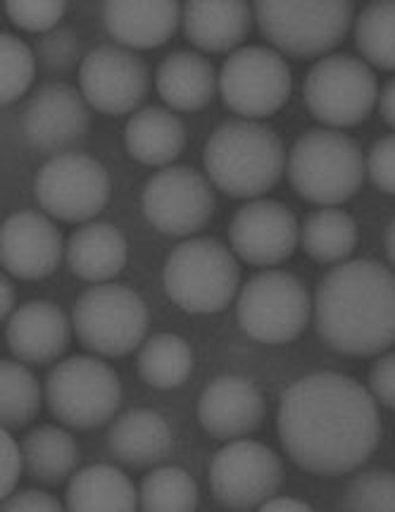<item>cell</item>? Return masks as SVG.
Here are the masks:
<instances>
[{"label": "cell", "instance_id": "cell-38", "mask_svg": "<svg viewBox=\"0 0 395 512\" xmlns=\"http://www.w3.org/2000/svg\"><path fill=\"white\" fill-rule=\"evenodd\" d=\"M365 165L376 189L395 196V134L381 136L372 143Z\"/></svg>", "mask_w": 395, "mask_h": 512}, {"label": "cell", "instance_id": "cell-30", "mask_svg": "<svg viewBox=\"0 0 395 512\" xmlns=\"http://www.w3.org/2000/svg\"><path fill=\"white\" fill-rule=\"evenodd\" d=\"M136 367L143 382L153 389H177L191 377L193 351L177 334H155L143 343Z\"/></svg>", "mask_w": 395, "mask_h": 512}, {"label": "cell", "instance_id": "cell-7", "mask_svg": "<svg viewBox=\"0 0 395 512\" xmlns=\"http://www.w3.org/2000/svg\"><path fill=\"white\" fill-rule=\"evenodd\" d=\"M46 401L60 424L91 432L115 417L122 403V384L103 360L74 355L48 372Z\"/></svg>", "mask_w": 395, "mask_h": 512}, {"label": "cell", "instance_id": "cell-11", "mask_svg": "<svg viewBox=\"0 0 395 512\" xmlns=\"http://www.w3.org/2000/svg\"><path fill=\"white\" fill-rule=\"evenodd\" d=\"M291 89V70L274 48H238L219 72L222 101L243 120H265L277 115L291 98Z\"/></svg>", "mask_w": 395, "mask_h": 512}, {"label": "cell", "instance_id": "cell-29", "mask_svg": "<svg viewBox=\"0 0 395 512\" xmlns=\"http://www.w3.org/2000/svg\"><path fill=\"white\" fill-rule=\"evenodd\" d=\"M303 251L322 265H341L357 246V224L348 212L322 208L310 212L300 229Z\"/></svg>", "mask_w": 395, "mask_h": 512}, {"label": "cell", "instance_id": "cell-10", "mask_svg": "<svg viewBox=\"0 0 395 512\" xmlns=\"http://www.w3.org/2000/svg\"><path fill=\"white\" fill-rule=\"evenodd\" d=\"M379 86L372 67L353 55H326L307 72L305 105L331 129L357 127L372 115Z\"/></svg>", "mask_w": 395, "mask_h": 512}, {"label": "cell", "instance_id": "cell-39", "mask_svg": "<svg viewBox=\"0 0 395 512\" xmlns=\"http://www.w3.org/2000/svg\"><path fill=\"white\" fill-rule=\"evenodd\" d=\"M369 393L386 408L395 410V353L374 360L369 370Z\"/></svg>", "mask_w": 395, "mask_h": 512}, {"label": "cell", "instance_id": "cell-36", "mask_svg": "<svg viewBox=\"0 0 395 512\" xmlns=\"http://www.w3.org/2000/svg\"><path fill=\"white\" fill-rule=\"evenodd\" d=\"M67 5L60 0H8L5 12L10 22L29 34H48L60 27Z\"/></svg>", "mask_w": 395, "mask_h": 512}, {"label": "cell", "instance_id": "cell-8", "mask_svg": "<svg viewBox=\"0 0 395 512\" xmlns=\"http://www.w3.org/2000/svg\"><path fill=\"white\" fill-rule=\"evenodd\" d=\"M72 324L86 351L103 358H124L146 339L150 312L129 286L98 284L74 303Z\"/></svg>", "mask_w": 395, "mask_h": 512}, {"label": "cell", "instance_id": "cell-40", "mask_svg": "<svg viewBox=\"0 0 395 512\" xmlns=\"http://www.w3.org/2000/svg\"><path fill=\"white\" fill-rule=\"evenodd\" d=\"M0 458H3V486H0V498H8L12 491L20 484V477L24 472V455H22V443L12 439L10 429H3L0 436Z\"/></svg>", "mask_w": 395, "mask_h": 512}, {"label": "cell", "instance_id": "cell-37", "mask_svg": "<svg viewBox=\"0 0 395 512\" xmlns=\"http://www.w3.org/2000/svg\"><path fill=\"white\" fill-rule=\"evenodd\" d=\"M36 60L46 72H70L79 62V39L72 27H55L36 43Z\"/></svg>", "mask_w": 395, "mask_h": 512}, {"label": "cell", "instance_id": "cell-32", "mask_svg": "<svg viewBox=\"0 0 395 512\" xmlns=\"http://www.w3.org/2000/svg\"><path fill=\"white\" fill-rule=\"evenodd\" d=\"M139 508L146 512H193L198 508V486L181 467H158L143 479Z\"/></svg>", "mask_w": 395, "mask_h": 512}, {"label": "cell", "instance_id": "cell-9", "mask_svg": "<svg viewBox=\"0 0 395 512\" xmlns=\"http://www.w3.org/2000/svg\"><path fill=\"white\" fill-rule=\"evenodd\" d=\"M312 315L310 293L296 274L265 270L250 277L236 301L238 327L267 346L296 341Z\"/></svg>", "mask_w": 395, "mask_h": 512}, {"label": "cell", "instance_id": "cell-43", "mask_svg": "<svg viewBox=\"0 0 395 512\" xmlns=\"http://www.w3.org/2000/svg\"><path fill=\"white\" fill-rule=\"evenodd\" d=\"M262 512H286V510H296V512H310L312 505H307L305 501H298V498H277L272 496L269 501L260 505Z\"/></svg>", "mask_w": 395, "mask_h": 512}, {"label": "cell", "instance_id": "cell-16", "mask_svg": "<svg viewBox=\"0 0 395 512\" xmlns=\"http://www.w3.org/2000/svg\"><path fill=\"white\" fill-rule=\"evenodd\" d=\"M89 103L67 84H43L29 96L20 115L22 139L39 155H62L86 136Z\"/></svg>", "mask_w": 395, "mask_h": 512}, {"label": "cell", "instance_id": "cell-31", "mask_svg": "<svg viewBox=\"0 0 395 512\" xmlns=\"http://www.w3.org/2000/svg\"><path fill=\"white\" fill-rule=\"evenodd\" d=\"M355 46L372 67L395 72V0H374L360 12Z\"/></svg>", "mask_w": 395, "mask_h": 512}, {"label": "cell", "instance_id": "cell-20", "mask_svg": "<svg viewBox=\"0 0 395 512\" xmlns=\"http://www.w3.org/2000/svg\"><path fill=\"white\" fill-rule=\"evenodd\" d=\"M5 341L10 353L27 365H48L62 358L72 341L70 317L55 303H24L5 322Z\"/></svg>", "mask_w": 395, "mask_h": 512}, {"label": "cell", "instance_id": "cell-2", "mask_svg": "<svg viewBox=\"0 0 395 512\" xmlns=\"http://www.w3.org/2000/svg\"><path fill=\"white\" fill-rule=\"evenodd\" d=\"M315 327L331 351L372 358L395 343V274L376 260H348L315 293Z\"/></svg>", "mask_w": 395, "mask_h": 512}, {"label": "cell", "instance_id": "cell-41", "mask_svg": "<svg viewBox=\"0 0 395 512\" xmlns=\"http://www.w3.org/2000/svg\"><path fill=\"white\" fill-rule=\"evenodd\" d=\"M3 512H60L62 505L55 496L41 491V489H24V491H12L8 498H3V505H0Z\"/></svg>", "mask_w": 395, "mask_h": 512}, {"label": "cell", "instance_id": "cell-28", "mask_svg": "<svg viewBox=\"0 0 395 512\" xmlns=\"http://www.w3.org/2000/svg\"><path fill=\"white\" fill-rule=\"evenodd\" d=\"M24 472L31 482L58 486L70 479L79 465L77 441L65 429L41 424L22 439Z\"/></svg>", "mask_w": 395, "mask_h": 512}, {"label": "cell", "instance_id": "cell-35", "mask_svg": "<svg viewBox=\"0 0 395 512\" xmlns=\"http://www.w3.org/2000/svg\"><path fill=\"white\" fill-rule=\"evenodd\" d=\"M0 55H3V105H12L20 101L34 81L36 55L15 34H3Z\"/></svg>", "mask_w": 395, "mask_h": 512}, {"label": "cell", "instance_id": "cell-1", "mask_svg": "<svg viewBox=\"0 0 395 512\" xmlns=\"http://www.w3.org/2000/svg\"><path fill=\"white\" fill-rule=\"evenodd\" d=\"M277 429L288 458L317 477L355 472L381 441L376 398L341 372L307 374L288 386Z\"/></svg>", "mask_w": 395, "mask_h": 512}, {"label": "cell", "instance_id": "cell-45", "mask_svg": "<svg viewBox=\"0 0 395 512\" xmlns=\"http://www.w3.org/2000/svg\"><path fill=\"white\" fill-rule=\"evenodd\" d=\"M386 255L391 260V265L395 267V220L388 224L386 229Z\"/></svg>", "mask_w": 395, "mask_h": 512}, {"label": "cell", "instance_id": "cell-5", "mask_svg": "<svg viewBox=\"0 0 395 512\" xmlns=\"http://www.w3.org/2000/svg\"><path fill=\"white\" fill-rule=\"evenodd\" d=\"M241 270L234 253L217 239H188L165 262L162 284L177 308L212 315L234 301Z\"/></svg>", "mask_w": 395, "mask_h": 512}, {"label": "cell", "instance_id": "cell-21", "mask_svg": "<svg viewBox=\"0 0 395 512\" xmlns=\"http://www.w3.org/2000/svg\"><path fill=\"white\" fill-rule=\"evenodd\" d=\"M103 20L119 46L150 51L177 34L181 8L174 0H110L103 5Z\"/></svg>", "mask_w": 395, "mask_h": 512}, {"label": "cell", "instance_id": "cell-25", "mask_svg": "<svg viewBox=\"0 0 395 512\" xmlns=\"http://www.w3.org/2000/svg\"><path fill=\"white\" fill-rule=\"evenodd\" d=\"M67 267L79 279L103 284L117 277L127 265V239L117 227L91 222L74 231L67 243Z\"/></svg>", "mask_w": 395, "mask_h": 512}, {"label": "cell", "instance_id": "cell-44", "mask_svg": "<svg viewBox=\"0 0 395 512\" xmlns=\"http://www.w3.org/2000/svg\"><path fill=\"white\" fill-rule=\"evenodd\" d=\"M0 286H3V308H0V312H3V320L8 322L10 315H12V303H15V291H12V284L8 277H3V282H0Z\"/></svg>", "mask_w": 395, "mask_h": 512}, {"label": "cell", "instance_id": "cell-19", "mask_svg": "<svg viewBox=\"0 0 395 512\" xmlns=\"http://www.w3.org/2000/svg\"><path fill=\"white\" fill-rule=\"evenodd\" d=\"M198 420L217 441L246 439L265 420V398L246 377L227 374L200 393Z\"/></svg>", "mask_w": 395, "mask_h": 512}, {"label": "cell", "instance_id": "cell-24", "mask_svg": "<svg viewBox=\"0 0 395 512\" xmlns=\"http://www.w3.org/2000/svg\"><path fill=\"white\" fill-rule=\"evenodd\" d=\"M217 86L215 67L193 51L169 53L155 72V89L172 110H203L215 98Z\"/></svg>", "mask_w": 395, "mask_h": 512}, {"label": "cell", "instance_id": "cell-18", "mask_svg": "<svg viewBox=\"0 0 395 512\" xmlns=\"http://www.w3.org/2000/svg\"><path fill=\"white\" fill-rule=\"evenodd\" d=\"M0 260L5 272L22 282L46 279L58 270L62 260L60 229L41 212H15L3 224Z\"/></svg>", "mask_w": 395, "mask_h": 512}, {"label": "cell", "instance_id": "cell-42", "mask_svg": "<svg viewBox=\"0 0 395 512\" xmlns=\"http://www.w3.org/2000/svg\"><path fill=\"white\" fill-rule=\"evenodd\" d=\"M379 112H381V117H384V122L388 124V127L395 129V77L391 81H386V86L381 89Z\"/></svg>", "mask_w": 395, "mask_h": 512}, {"label": "cell", "instance_id": "cell-23", "mask_svg": "<svg viewBox=\"0 0 395 512\" xmlns=\"http://www.w3.org/2000/svg\"><path fill=\"white\" fill-rule=\"evenodd\" d=\"M253 10L241 0H191L184 8V34L205 53L234 51L246 41Z\"/></svg>", "mask_w": 395, "mask_h": 512}, {"label": "cell", "instance_id": "cell-22", "mask_svg": "<svg viewBox=\"0 0 395 512\" xmlns=\"http://www.w3.org/2000/svg\"><path fill=\"white\" fill-rule=\"evenodd\" d=\"M174 436L167 420L150 408L124 412L108 432V451L112 458L131 470H146L172 453Z\"/></svg>", "mask_w": 395, "mask_h": 512}, {"label": "cell", "instance_id": "cell-14", "mask_svg": "<svg viewBox=\"0 0 395 512\" xmlns=\"http://www.w3.org/2000/svg\"><path fill=\"white\" fill-rule=\"evenodd\" d=\"M143 215L167 236H191L215 215V193L198 170L172 165L148 179L141 196Z\"/></svg>", "mask_w": 395, "mask_h": 512}, {"label": "cell", "instance_id": "cell-13", "mask_svg": "<svg viewBox=\"0 0 395 512\" xmlns=\"http://www.w3.org/2000/svg\"><path fill=\"white\" fill-rule=\"evenodd\" d=\"M284 484L281 458L265 443L236 439L212 458L210 491L227 510H255Z\"/></svg>", "mask_w": 395, "mask_h": 512}, {"label": "cell", "instance_id": "cell-12", "mask_svg": "<svg viewBox=\"0 0 395 512\" xmlns=\"http://www.w3.org/2000/svg\"><path fill=\"white\" fill-rule=\"evenodd\" d=\"M36 201L50 217L86 222L110 201L108 170L84 153H62L43 162L34 179Z\"/></svg>", "mask_w": 395, "mask_h": 512}, {"label": "cell", "instance_id": "cell-33", "mask_svg": "<svg viewBox=\"0 0 395 512\" xmlns=\"http://www.w3.org/2000/svg\"><path fill=\"white\" fill-rule=\"evenodd\" d=\"M3 377V417L5 429H22L39 415L41 410V389L36 377L22 362L3 360L0 365Z\"/></svg>", "mask_w": 395, "mask_h": 512}, {"label": "cell", "instance_id": "cell-26", "mask_svg": "<svg viewBox=\"0 0 395 512\" xmlns=\"http://www.w3.org/2000/svg\"><path fill=\"white\" fill-rule=\"evenodd\" d=\"M127 153L148 167H165L184 153L186 127L172 110L150 105L131 115L124 129Z\"/></svg>", "mask_w": 395, "mask_h": 512}, {"label": "cell", "instance_id": "cell-34", "mask_svg": "<svg viewBox=\"0 0 395 512\" xmlns=\"http://www.w3.org/2000/svg\"><path fill=\"white\" fill-rule=\"evenodd\" d=\"M338 508L348 512H395V474L386 470L357 474Z\"/></svg>", "mask_w": 395, "mask_h": 512}, {"label": "cell", "instance_id": "cell-17", "mask_svg": "<svg viewBox=\"0 0 395 512\" xmlns=\"http://www.w3.org/2000/svg\"><path fill=\"white\" fill-rule=\"evenodd\" d=\"M300 241L296 215L279 201H250L229 224L236 258L253 267H274L288 260Z\"/></svg>", "mask_w": 395, "mask_h": 512}, {"label": "cell", "instance_id": "cell-15", "mask_svg": "<svg viewBox=\"0 0 395 512\" xmlns=\"http://www.w3.org/2000/svg\"><path fill=\"white\" fill-rule=\"evenodd\" d=\"M79 86L84 101L103 115H129L146 101L150 70L129 48L98 46L81 60Z\"/></svg>", "mask_w": 395, "mask_h": 512}, {"label": "cell", "instance_id": "cell-3", "mask_svg": "<svg viewBox=\"0 0 395 512\" xmlns=\"http://www.w3.org/2000/svg\"><path fill=\"white\" fill-rule=\"evenodd\" d=\"M208 179L231 198H260L277 186L286 167L277 131L253 120H227L203 151Z\"/></svg>", "mask_w": 395, "mask_h": 512}, {"label": "cell", "instance_id": "cell-27", "mask_svg": "<svg viewBox=\"0 0 395 512\" xmlns=\"http://www.w3.org/2000/svg\"><path fill=\"white\" fill-rule=\"evenodd\" d=\"M65 508L72 512H134L139 498L131 479L112 465H91L70 479Z\"/></svg>", "mask_w": 395, "mask_h": 512}, {"label": "cell", "instance_id": "cell-6", "mask_svg": "<svg viewBox=\"0 0 395 512\" xmlns=\"http://www.w3.org/2000/svg\"><path fill=\"white\" fill-rule=\"evenodd\" d=\"M262 36L291 58H319L346 39L355 5L346 0H257L253 5Z\"/></svg>", "mask_w": 395, "mask_h": 512}, {"label": "cell", "instance_id": "cell-4", "mask_svg": "<svg viewBox=\"0 0 395 512\" xmlns=\"http://www.w3.org/2000/svg\"><path fill=\"white\" fill-rule=\"evenodd\" d=\"M286 174L303 201L338 205L360 191L365 158L353 136L338 129H312L293 143Z\"/></svg>", "mask_w": 395, "mask_h": 512}]
</instances>
